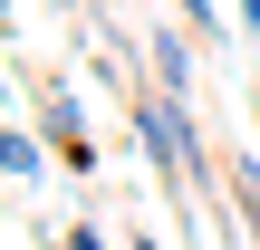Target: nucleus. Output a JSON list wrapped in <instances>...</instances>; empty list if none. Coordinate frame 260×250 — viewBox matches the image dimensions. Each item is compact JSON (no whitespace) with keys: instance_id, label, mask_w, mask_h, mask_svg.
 Wrapping results in <instances>:
<instances>
[{"instance_id":"nucleus-1","label":"nucleus","mask_w":260,"mask_h":250,"mask_svg":"<svg viewBox=\"0 0 260 250\" xmlns=\"http://www.w3.org/2000/svg\"><path fill=\"white\" fill-rule=\"evenodd\" d=\"M135 145H145V164L164 173V193H183V212H193V193L212 183V154H203V125H193V96H145L135 106Z\"/></svg>"},{"instance_id":"nucleus-2","label":"nucleus","mask_w":260,"mask_h":250,"mask_svg":"<svg viewBox=\"0 0 260 250\" xmlns=\"http://www.w3.org/2000/svg\"><path fill=\"white\" fill-rule=\"evenodd\" d=\"M135 48H145V67H154L164 96H193V29H154V39H135Z\"/></svg>"},{"instance_id":"nucleus-3","label":"nucleus","mask_w":260,"mask_h":250,"mask_svg":"<svg viewBox=\"0 0 260 250\" xmlns=\"http://www.w3.org/2000/svg\"><path fill=\"white\" fill-rule=\"evenodd\" d=\"M39 116H48V145H58L68 164H96V145H87V125H77V96H68V87H39Z\"/></svg>"},{"instance_id":"nucleus-4","label":"nucleus","mask_w":260,"mask_h":250,"mask_svg":"<svg viewBox=\"0 0 260 250\" xmlns=\"http://www.w3.org/2000/svg\"><path fill=\"white\" fill-rule=\"evenodd\" d=\"M0 164H10V183H19V193H39V183H48V145H39L29 125H0Z\"/></svg>"},{"instance_id":"nucleus-5","label":"nucleus","mask_w":260,"mask_h":250,"mask_svg":"<svg viewBox=\"0 0 260 250\" xmlns=\"http://www.w3.org/2000/svg\"><path fill=\"white\" fill-rule=\"evenodd\" d=\"M222 183H232V202H241V222H251V250H260V164H251V154H232Z\"/></svg>"},{"instance_id":"nucleus-6","label":"nucleus","mask_w":260,"mask_h":250,"mask_svg":"<svg viewBox=\"0 0 260 250\" xmlns=\"http://www.w3.org/2000/svg\"><path fill=\"white\" fill-rule=\"evenodd\" d=\"M183 19H193V39H222V0H174Z\"/></svg>"},{"instance_id":"nucleus-7","label":"nucleus","mask_w":260,"mask_h":250,"mask_svg":"<svg viewBox=\"0 0 260 250\" xmlns=\"http://www.w3.org/2000/svg\"><path fill=\"white\" fill-rule=\"evenodd\" d=\"M68 250H106V231H96V222H77V231H68Z\"/></svg>"},{"instance_id":"nucleus-8","label":"nucleus","mask_w":260,"mask_h":250,"mask_svg":"<svg viewBox=\"0 0 260 250\" xmlns=\"http://www.w3.org/2000/svg\"><path fill=\"white\" fill-rule=\"evenodd\" d=\"M125 250H164V241H145V231H135V241H125Z\"/></svg>"}]
</instances>
